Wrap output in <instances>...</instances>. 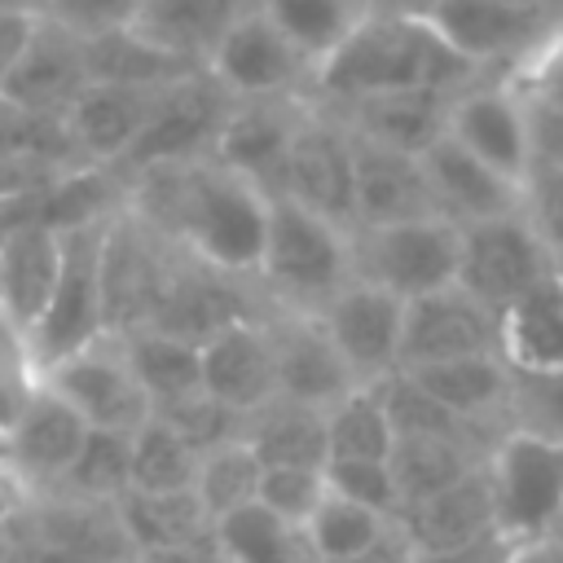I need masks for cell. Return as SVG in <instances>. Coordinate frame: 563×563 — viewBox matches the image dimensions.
<instances>
[{
  "label": "cell",
  "mask_w": 563,
  "mask_h": 563,
  "mask_svg": "<svg viewBox=\"0 0 563 563\" xmlns=\"http://www.w3.org/2000/svg\"><path fill=\"white\" fill-rule=\"evenodd\" d=\"M497 352V312L475 303L466 290L444 286L405 303V334H400V369L440 365L457 356Z\"/></svg>",
  "instance_id": "obj_22"
},
{
  "label": "cell",
  "mask_w": 563,
  "mask_h": 563,
  "mask_svg": "<svg viewBox=\"0 0 563 563\" xmlns=\"http://www.w3.org/2000/svg\"><path fill=\"white\" fill-rule=\"evenodd\" d=\"M356 150V172H352V233L356 229H387L405 220H427L440 216L422 158L352 141Z\"/></svg>",
  "instance_id": "obj_23"
},
{
  "label": "cell",
  "mask_w": 563,
  "mask_h": 563,
  "mask_svg": "<svg viewBox=\"0 0 563 563\" xmlns=\"http://www.w3.org/2000/svg\"><path fill=\"white\" fill-rule=\"evenodd\" d=\"M198 356H202V391L216 405L233 409L238 418H246L251 409H260L264 400L277 396L273 352H268L260 317L220 330L216 339H207L198 347Z\"/></svg>",
  "instance_id": "obj_30"
},
{
  "label": "cell",
  "mask_w": 563,
  "mask_h": 563,
  "mask_svg": "<svg viewBox=\"0 0 563 563\" xmlns=\"http://www.w3.org/2000/svg\"><path fill=\"white\" fill-rule=\"evenodd\" d=\"M352 141L400 150L422 158L440 136H444V110L449 97L440 92H374L339 106H321Z\"/></svg>",
  "instance_id": "obj_27"
},
{
  "label": "cell",
  "mask_w": 563,
  "mask_h": 563,
  "mask_svg": "<svg viewBox=\"0 0 563 563\" xmlns=\"http://www.w3.org/2000/svg\"><path fill=\"white\" fill-rule=\"evenodd\" d=\"M198 449H189L163 418H145L132 431V471L128 493H185L194 488Z\"/></svg>",
  "instance_id": "obj_40"
},
{
  "label": "cell",
  "mask_w": 563,
  "mask_h": 563,
  "mask_svg": "<svg viewBox=\"0 0 563 563\" xmlns=\"http://www.w3.org/2000/svg\"><path fill=\"white\" fill-rule=\"evenodd\" d=\"M479 79L422 18L365 13L352 35L317 66L312 106H339L374 92H440L453 97Z\"/></svg>",
  "instance_id": "obj_2"
},
{
  "label": "cell",
  "mask_w": 563,
  "mask_h": 563,
  "mask_svg": "<svg viewBox=\"0 0 563 563\" xmlns=\"http://www.w3.org/2000/svg\"><path fill=\"white\" fill-rule=\"evenodd\" d=\"M260 466H325V413L286 396L264 400L238 427Z\"/></svg>",
  "instance_id": "obj_33"
},
{
  "label": "cell",
  "mask_w": 563,
  "mask_h": 563,
  "mask_svg": "<svg viewBox=\"0 0 563 563\" xmlns=\"http://www.w3.org/2000/svg\"><path fill=\"white\" fill-rule=\"evenodd\" d=\"M510 422L541 431L550 440H563V374L545 378H515V405Z\"/></svg>",
  "instance_id": "obj_49"
},
{
  "label": "cell",
  "mask_w": 563,
  "mask_h": 563,
  "mask_svg": "<svg viewBox=\"0 0 563 563\" xmlns=\"http://www.w3.org/2000/svg\"><path fill=\"white\" fill-rule=\"evenodd\" d=\"M497 356L515 378L563 374V268L497 312Z\"/></svg>",
  "instance_id": "obj_28"
},
{
  "label": "cell",
  "mask_w": 563,
  "mask_h": 563,
  "mask_svg": "<svg viewBox=\"0 0 563 563\" xmlns=\"http://www.w3.org/2000/svg\"><path fill=\"white\" fill-rule=\"evenodd\" d=\"M136 563H220L216 541L207 545H189V550H158V554H141Z\"/></svg>",
  "instance_id": "obj_56"
},
{
  "label": "cell",
  "mask_w": 563,
  "mask_h": 563,
  "mask_svg": "<svg viewBox=\"0 0 563 563\" xmlns=\"http://www.w3.org/2000/svg\"><path fill=\"white\" fill-rule=\"evenodd\" d=\"M501 4H537V0H501Z\"/></svg>",
  "instance_id": "obj_62"
},
{
  "label": "cell",
  "mask_w": 563,
  "mask_h": 563,
  "mask_svg": "<svg viewBox=\"0 0 563 563\" xmlns=\"http://www.w3.org/2000/svg\"><path fill=\"white\" fill-rule=\"evenodd\" d=\"M106 220L62 233L57 282H53L44 317L35 321V330L26 339L35 369L106 334V321H101V229H106Z\"/></svg>",
  "instance_id": "obj_11"
},
{
  "label": "cell",
  "mask_w": 563,
  "mask_h": 563,
  "mask_svg": "<svg viewBox=\"0 0 563 563\" xmlns=\"http://www.w3.org/2000/svg\"><path fill=\"white\" fill-rule=\"evenodd\" d=\"M325 488L352 506L400 519V493L387 462H325Z\"/></svg>",
  "instance_id": "obj_46"
},
{
  "label": "cell",
  "mask_w": 563,
  "mask_h": 563,
  "mask_svg": "<svg viewBox=\"0 0 563 563\" xmlns=\"http://www.w3.org/2000/svg\"><path fill=\"white\" fill-rule=\"evenodd\" d=\"M484 449L466 444V440H431V435H405L391 444V479L400 493V515L427 497H435L440 488L466 479L471 471L484 466Z\"/></svg>",
  "instance_id": "obj_36"
},
{
  "label": "cell",
  "mask_w": 563,
  "mask_h": 563,
  "mask_svg": "<svg viewBox=\"0 0 563 563\" xmlns=\"http://www.w3.org/2000/svg\"><path fill=\"white\" fill-rule=\"evenodd\" d=\"M233 110V97L211 79L207 66L172 79L167 88L154 92V106L145 114L141 136L119 163V176H136L150 167H172V163H194L207 158L224 119Z\"/></svg>",
  "instance_id": "obj_7"
},
{
  "label": "cell",
  "mask_w": 563,
  "mask_h": 563,
  "mask_svg": "<svg viewBox=\"0 0 563 563\" xmlns=\"http://www.w3.org/2000/svg\"><path fill=\"white\" fill-rule=\"evenodd\" d=\"M444 136L519 185L532 172L523 101L506 75H479L462 92H453L444 110Z\"/></svg>",
  "instance_id": "obj_14"
},
{
  "label": "cell",
  "mask_w": 563,
  "mask_h": 563,
  "mask_svg": "<svg viewBox=\"0 0 563 563\" xmlns=\"http://www.w3.org/2000/svg\"><path fill=\"white\" fill-rule=\"evenodd\" d=\"M84 53H88V79L92 84H119V88H145V92H158L172 79L198 70V66L176 62L172 53H163L158 44H150L132 26L110 31L101 40H88Z\"/></svg>",
  "instance_id": "obj_37"
},
{
  "label": "cell",
  "mask_w": 563,
  "mask_h": 563,
  "mask_svg": "<svg viewBox=\"0 0 563 563\" xmlns=\"http://www.w3.org/2000/svg\"><path fill=\"white\" fill-rule=\"evenodd\" d=\"M427 22L475 75H510L550 31L541 4L501 0H440Z\"/></svg>",
  "instance_id": "obj_12"
},
{
  "label": "cell",
  "mask_w": 563,
  "mask_h": 563,
  "mask_svg": "<svg viewBox=\"0 0 563 563\" xmlns=\"http://www.w3.org/2000/svg\"><path fill=\"white\" fill-rule=\"evenodd\" d=\"M88 435V422L62 405L48 387H31V396L22 400V409L13 413V422L4 427V444H0V471L26 493H48L66 479L79 444Z\"/></svg>",
  "instance_id": "obj_15"
},
{
  "label": "cell",
  "mask_w": 563,
  "mask_h": 563,
  "mask_svg": "<svg viewBox=\"0 0 563 563\" xmlns=\"http://www.w3.org/2000/svg\"><path fill=\"white\" fill-rule=\"evenodd\" d=\"M154 106V92L145 88H119V84H88L70 110L62 114L66 145L79 167H110L119 172L123 154L145 128V114Z\"/></svg>",
  "instance_id": "obj_25"
},
{
  "label": "cell",
  "mask_w": 563,
  "mask_h": 563,
  "mask_svg": "<svg viewBox=\"0 0 563 563\" xmlns=\"http://www.w3.org/2000/svg\"><path fill=\"white\" fill-rule=\"evenodd\" d=\"M413 545H409V537H405V528L400 523H391L374 545H365V550H356V554H347V559H339V563H413Z\"/></svg>",
  "instance_id": "obj_53"
},
{
  "label": "cell",
  "mask_w": 563,
  "mask_h": 563,
  "mask_svg": "<svg viewBox=\"0 0 563 563\" xmlns=\"http://www.w3.org/2000/svg\"><path fill=\"white\" fill-rule=\"evenodd\" d=\"M260 475H264V466L255 462V453L242 440H229V444H216V449H207L198 457L194 497L202 501V510L211 515V523H220V519L255 506Z\"/></svg>",
  "instance_id": "obj_41"
},
{
  "label": "cell",
  "mask_w": 563,
  "mask_h": 563,
  "mask_svg": "<svg viewBox=\"0 0 563 563\" xmlns=\"http://www.w3.org/2000/svg\"><path fill=\"white\" fill-rule=\"evenodd\" d=\"M506 563H563V537H532V541H515Z\"/></svg>",
  "instance_id": "obj_55"
},
{
  "label": "cell",
  "mask_w": 563,
  "mask_h": 563,
  "mask_svg": "<svg viewBox=\"0 0 563 563\" xmlns=\"http://www.w3.org/2000/svg\"><path fill=\"white\" fill-rule=\"evenodd\" d=\"M264 312H268V299L260 295V286L251 277H229V273H216V268L180 255L150 330H163L172 339L202 347L220 330H229L238 321H255Z\"/></svg>",
  "instance_id": "obj_17"
},
{
  "label": "cell",
  "mask_w": 563,
  "mask_h": 563,
  "mask_svg": "<svg viewBox=\"0 0 563 563\" xmlns=\"http://www.w3.org/2000/svg\"><path fill=\"white\" fill-rule=\"evenodd\" d=\"M506 79L519 92H528V97H541V101L563 106V22H550V31L541 35V44Z\"/></svg>",
  "instance_id": "obj_50"
},
{
  "label": "cell",
  "mask_w": 563,
  "mask_h": 563,
  "mask_svg": "<svg viewBox=\"0 0 563 563\" xmlns=\"http://www.w3.org/2000/svg\"><path fill=\"white\" fill-rule=\"evenodd\" d=\"M282 563H325V559H321V554L308 545V537L295 528L290 541H286V550H282Z\"/></svg>",
  "instance_id": "obj_58"
},
{
  "label": "cell",
  "mask_w": 563,
  "mask_h": 563,
  "mask_svg": "<svg viewBox=\"0 0 563 563\" xmlns=\"http://www.w3.org/2000/svg\"><path fill=\"white\" fill-rule=\"evenodd\" d=\"M88 53L84 40L57 31L53 22L35 18V31L0 84V101L31 119H62L70 101L88 88Z\"/></svg>",
  "instance_id": "obj_21"
},
{
  "label": "cell",
  "mask_w": 563,
  "mask_h": 563,
  "mask_svg": "<svg viewBox=\"0 0 563 563\" xmlns=\"http://www.w3.org/2000/svg\"><path fill=\"white\" fill-rule=\"evenodd\" d=\"M440 0H365V9L369 13H387V18H431V9H435Z\"/></svg>",
  "instance_id": "obj_57"
},
{
  "label": "cell",
  "mask_w": 563,
  "mask_h": 563,
  "mask_svg": "<svg viewBox=\"0 0 563 563\" xmlns=\"http://www.w3.org/2000/svg\"><path fill=\"white\" fill-rule=\"evenodd\" d=\"M515 541L506 537H488V541H475L466 550H449V554H413V563H506Z\"/></svg>",
  "instance_id": "obj_54"
},
{
  "label": "cell",
  "mask_w": 563,
  "mask_h": 563,
  "mask_svg": "<svg viewBox=\"0 0 563 563\" xmlns=\"http://www.w3.org/2000/svg\"><path fill=\"white\" fill-rule=\"evenodd\" d=\"M422 172L435 198V211L449 224H479V220H497L523 207V185L501 176L497 167H488L484 158L466 154L457 141L440 136L427 154H422Z\"/></svg>",
  "instance_id": "obj_24"
},
{
  "label": "cell",
  "mask_w": 563,
  "mask_h": 563,
  "mask_svg": "<svg viewBox=\"0 0 563 563\" xmlns=\"http://www.w3.org/2000/svg\"><path fill=\"white\" fill-rule=\"evenodd\" d=\"M136 4L141 0H40L35 18H44L57 31H66V35L88 44V40H101L110 31L132 26Z\"/></svg>",
  "instance_id": "obj_47"
},
{
  "label": "cell",
  "mask_w": 563,
  "mask_h": 563,
  "mask_svg": "<svg viewBox=\"0 0 563 563\" xmlns=\"http://www.w3.org/2000/svg\"><path fill=\"white\" fill-rule=\"evenodd\" d=\"M119 519L128 528L136 559L158 554V550H189V545L216 541V523L202 510V501L194 497V488H185V493H123Z\"/></svg>",
  "instance_id": "obj_34"
},
{
  "label": "cell",
  "mask_w": 563,
  "mask_h": 563,
  "mask_svg": "<svg viewBox=\"0 0 563 563\" xmlns=\"http://www.w3.org/2000/svg\"><path fill=\"white\" fill-rule=\"evenodd\" d=\"M325 497V466H264L260 506L286 528H303Z\"/></svg>",
  "instance_id": "obj_44"
},
{
  "label": "cell",
  "mask_w": 563,
  "mask_h": 563,
  "mask_svg": "<svg viewBox=\"0 0 563 563\" xmlns=\"http://www.w3.org/2000/svg\"><path fill=\"white\" fill-rule=\"evenodd\" d=\"M554 268L563 264L541 242L523 207L510 216L457 229V282L453 286L466 290L488 312H501L510 299H519L528 286H537Z\"/></svg>",
  "instance_id": "obj_8"
},
{
  "label": "cell",
  "mask_w": 563,
  "mask_h": 563,
  "mask_svg": "<svg viewBox=\"0 0 563 563\" xmlns=\"http://www.w3.org/2000/svg\"><path fill=\"white\" fill-rule=\"evenodd\" d=\"M352 233L286 202H268L264 251L255 264V286L268 308L321 312L352 282Z\"/></svg>",
  "instance_id": "obj_3"
},
{
  "label": "cell",
  "mask_w": 563,
  "mask_h": 563,
  "mask_svg": "<svg viewBox=\"0 0 563 563\" xmlns=\"http://www.w3.org/2000/svg\"><path fill=\"white\" fill-rule=\"evenodd\" d=\"M62 264V233L48 224H18L0 238V308L31 339L48 308Z\"/></svg>",
  "instance_id": "obj_31"
},
{
  "label": "cell",
  "mask_w": 563,
  "mask_h": 563,
  "mask_svg": "<svg viewBox=\"0 0 563 563\" xmlns=\"http://www.w3.org/2000/svg\"><path fill=\"white\" fill-rule=\"evenodd\" d=\"M352 172H356L352 136L321 106H308L286 154L282 198L352 233Z\"/></svg>",
  "instance_id": "obj_16"
},
{
  "label": "cell",
  "mask_w": 563,
  "mask_h": 563,
  "mask_svg": "<svg viewBox=\"0 0 563 563\" xmlns=\"http://www.w3.org/2000/svg\"><path fill=\"white\" fill-rule=\"evenodd\" d=\"M31 31H35V13H9V9H0V84L13 70V62L22 57Z\"/></svg>",
  "instance_id": "obj_52"
},
{
  "label": "cell",
  "mask_w": 563,
  "mask_h": 563,
  "mask_svg": "<svg viewBox=\"0 0 563 563\" xmlns=\"http://www.w3.org/2000/svg\"><path fill=\"white\" fill-rule=\"evenodd\" d=\"M396 431L378 387H352L325 409V462H387Z\"/></svg>",
  "instance_id": "obj_39"
},
{
  "label": "cell",
  "mask_w": 563,
  "mask_h": 563,
  "mask_svg": "<svg viewBox=\"0 0 563 563\" xmlns=\"http://www.w3.org/2000/svg\"><path fill=\"white\" fill-rule=\"evenodd\" d=\"M356 4H365V0H356Z\"/></svg>",
  "instance_id": "obj_63"
},
{
  "label": "cell",
  "mask_w": 563,
  "mask_h": 563,
  "mask_svg": "<svg viewBox=\"0 0 563 563\" xmlns=\"http://www.w3.org/2000/svg\"><path fill=\"white\" fill-rule=\"evenodd\" d=\"M22 519L40 550H57L84 563H136V550L119 519V501H97V497H79L66 488H48V493L26 497Z\"/></svg>",
  "instance_id": "obj_20"
},
{
  "label": "cell",
  "mask_w": 563,
  "mask_h": 563,
  "mask_svg": "<svg viewBox=\"0 0 563 563\" xmlns=\"http://www.w3.org/2000/svg\"><path fill=\"white\" fill-rule=\"evenodd\" d=\"M268 352H273V378H277V396L312 405V409H330L334 400H343L356 378L347 374L339 347L330 343L325 325L317 312H290V308H268L260 317Z\"/></svg>",
  "instance_id": "obj_18"
},
{
  "label": "cell",
  "mask_w": 563,
  "mask_h": 563,
  "mask_svg": "<svg viewBox=\"0 0 563 563\" xmlns=\"http://www.w3.org/2000/svg\"><path fill=\"white\" fill-rule=\"evenodd\" d=\"M396 523L405 528V537H409V545L418 554H449V550H466L475 541L501 537L497 532V510H493V488H488L484 466L471 471L466 479L440 488L435 497L409 506Z\"/></svg>",
  "instance_id": "obj_29"
},
{
  "label": "cell",
  "mask_w": 563,
  "mask_h": 563,
  "mask_svg": "<svg viewBox=\"0 0 563 563\" xmlns=\"http://www.w3.org/2000/svg\"><path fill=\"white\" fill-rule=\"evenodd\" d=\"M128 471H132V431H97L88 427L66 479L57 488L97 497V501H119L128 493Z\"/></svg>",
  "instance_id": "obj_42"
},
{
  "label": "cell",
  "mask_w": 563,
  "mask_h": 563,
  "mask_svg": "<svg viewBox=\"0 0 563 563\" xmlns=\"http://www.w3.org/2000/svg\"><path fill=\"white\" fill-rule=\"evenodd\" d=\"M312 101H233L216 145H211V163L229 167L233 176L251 180L264 198H282V180H286V154L290 141L303 123Z\"/></svg>",
  "instance_id": "obj_19"
},
{
  "label": "cell",
  "mask_w": 563,
  "mask_h": 563,
  "mask_svg": "<svg viewBox=\"0 0 563 563\" xmlns=\"http://www.w3.org/2000/svg\"><path fill=\"white\" fill-rule=\"evenodd\" d=\"M268 202L273 198H264L251 180L211 158L136 172L123 194V207L158 229L180 255L251 282L264 251Z\"/></svg>",
  "instance_id": "obj_1"
},
{
  "label": "cell",
  "mask_w": 563,
  "mask_h": 563,
  "mask_svg": "<svg viewBox=\"0 0 563 563\" xmlns=\"http://www.w3.org/2000/svg\"><path fill=\"white\" fill-rule=\"evenodd\" d=\"M484 475L493 488L497 532L506 541H532L554 532L563 501V440L510 427L493 440Z\"/></svg>",
  "instance_id": "obj_5"
},
{
  "label": "cell",
  "mask_w": 563,
  "mask_h": 563,
  "mask_svg": "<svg viewBox=\"0 0 563 563\" xmlns=\"http://www.w3.org/2000/svg\"><path fill=\"white\" fill-rule=\"evenodd\" d=\"M119 343L150 400V413L202 391V356L194 343L172 339L163 330H132V334H119Z\"/></svg>",
  "instance_id": "obj_35"
},
{
  "label": "cell",
  "mask_w": 563,
  "mask_h": 563,
  "mask_svg": "<svg viewBox=\"0 0 563 563\" xmlns=\"http://www.w3.org/2000/svg\"><path fill=\"white\" fill-rule=\"evenodd\" d=\"M0 9H9V13H35L40 0H0Z\"/></svg>",
  "instance_id": "obj_59"
},
{
  "label": "cell",
  "mask_w": 563,
  "mask_h": 563,
  "mask_svg": "<svg viewBox=\"0 0 563 563\" xmlns=\"http://www.w3.org/2000/svg\"><path fill=\"white\" fill-rule=\"evenodd\" d=\"M554 537H563V501H559V519H554Z\"/></svg>",
  "instance_id": "obj_61"
},
{
  "label": "cell",
  "mask_w": 563,
  "mask_h": 563,
  "mask_svg": "<svg viewBox=\"0 0 563 563\" xmlns=\"http://www.w3.org/2000/svg\"><path fill=\"white\" fill-rule=\"evenodd\" d=\"M541 9H545V18L550 22H563V0H537Z\"/></svg>",
  "instance_id": "obj_60"
},
{
  "label": "cell",
  "mask_w": 563,
  "mask_h": 563,
  "mask_svg": "<svg viewBox=\"0 0 563 563\" xmlns=\"http://www.w3.org/2000/svg\"><path fill=\"white\" fill-rule=\"evenodd\" d=\"M330 343L339 347L356 387H378L400 374V334H405V303L361 277H352L321 312Z\"/></svg>",
  "instance_id": "obj_13"
},
{
  "label": "cell",
  "mask_w": 563,
  "mask_h": 563,
  "mask_svg": "<svg viewBox=\"0 0 563 563\" xmlns=\"http://www.w3.org/2000/svg\"><path fill=\"white\" fill-rule=\"evenodd\" d=\"M180 251L141 216L119 207L101 229V321L106 334L150 330Z\"/></svg>",
  "instance_id": "obj_4"
},
{
  "label": "cell",
  "mask_w": 563,
  "mask_h": 563,
  "mask_svg": "<svg viewBox=\"0 0 563 563\" xmlns=\"http://www.w3.org/2000/svg\"><path fill=\"white\" fill-rule=\"evenodd\" d=\"M264 9V18L312 62V75L317 66L352 35V26L369 13L365 4L356 0H255Z\"/></svg>",
  "instance_id": "obj_38"
},
{
  "label": "cell",
  "mask_w": 563,
  "mask_h": 563,
  "mask_svg": "<svg viewBox=\"0 0 563 563\" xmlns=\"http://www.w3.org/2000/svg\"><path fill=\"white\" fill-rule=\"evenodd\" d=\"M31 387H35L31 343H26V334L0 308V431L13 422V413L22 409V400L31 396Z\"/></svg>",
  "instance_id": "obj_48"
},
{
  "label": "cell",
  "mask_w": 563,
  "mask_h": 563,
  "mask_svg": "<svg viewBox=\"0 0 563 563\" xmlns=\"http://www.w3.org/2000/svg\"><path fill=\"white\" fill-rule=\"evenodd\" d=\"M391 523H396V519L374 515V510H365V506H352V501H343V497H334V493L325 488L321 506L312 510V519H308L299 532L308 537V545H312L325 563H339V559H347V554L374 545Z\"/></svg>",
  "instance_id": "obj_43"
},
{
  "label": "cell",
  "mask_w": 563,
  "mask_h": 563,
  "mask_svg": "<svg viewBox=\"0 0 563 563\" xmlns=\"http://www.w3.org/2000/svg\"><path fill=\"white\" fill-rule=\"evenodd\" d=\"M255 0H141L132 31H141L150 44H158L185 66H207L224 31Z\"/></svg>",
  "instance_id": "obj_32"
},
{
  "label": "cell",
  "mask_w": 563,
  "mask_h": 563,
  "mask_svg": "<svg viewBox=\"0 0 563 563\" xmlns=\"http://www.w3.org/2000/svg\"><path fill=\"white\" fill-rule=\"evenodd\" d=\"M523 216L563 264V167H537L523 180Z\"/></svg>",
  "instance_id": "obj_51"
},
{
  "label": "cell",
  "mask_w": 563,
  "mask_h": 563,
  "mask_svg": "<svg viewBox=\"0 0 563 563\" xmlns=\"http://www.w3.org/2000/svg\"><path fill=\"white\" fill-rule=\"evenodd\" d=\"M352 273L400 303L435 295L457 282V224L444 216L405 220L352 233Z\"/></svg>",
  "instance_id": "obj_6"
},
{
  "label": "cell",
  "mask_w": 563,
  "mask_h": 563,
  "mask_svg": "<svg viewBox=\"0 0 563 563\" xmlns=\"http://www.w3.org/2000/svg\"><path fill=\"white\" fill-rule=\"evenodd\" d=\"M409 374L435 405H444L453 418L501 435L510 431V405H515V374L497 352L484 356H457V361H440V365H418V369H400Z\"/></svg>",
  "instance_id": "obj_26"
},
{
  "label": "cell",
  "mask_w": 563,
  "mask_h": 563,
  "mask_svg": "<svg viewBox=\"0 0 563 563\" xmlns=\"http://www.w3.org/2000/svg\"><path fill=\"white\" fill-rule=\"evenodd\" d=\"M154 418H163L189 449H198V457L216 444L238 440V427H242V418L233 409L216 405L207 391H198L189 400H176V405H163V409H154Z\"/></svg>",
  "instance_id": "obj_45"
},
{
  "label": "cell",
  "mask_w": 563,
  "mask_h": 563,
  "mask_svg": "<svg viewBox=\"0 0 563 563\" xmlns=\"http://www.w3.org/2000/svg\"><path fill=\"white\" fill-rule=\"evenodd\" d=\"M211 79L233 101H312V62L251 4L207 57Z\"/></svg>",
  "instance_id": "obj_10"
},
{
  "label": "cell",
  "mask_w": 563,
  "mask_h": 563,
  "mask_svg": "<svg viewBox=\"0 0 563 563\" xmlns=\"http://www.w3.org/2000/svg\"><path fill=\"white\" fill-rule=\"evenodd\" d=\"M35 378L97 431H136L150 418V400H145L141 383L123 356V343L114 334H101L66 356L40 365Z\"/></svg>",
  "instance_id": "obj_9"
}]
</instances>
